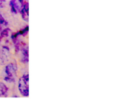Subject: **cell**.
Instances as JSON below:
<instances>
[{"label":"cell","instance_id":"ba28073f","mask_svg":"<svg viewBox=\"0 0 134 109\" xmlns=\"http://www.w3.org/2000/svg\"><path fill=\"white\" fill-rule=\"evenodd\" d=\"M4 2V0H0V7H1V5H2L3 3Z\"/></svg>","mask_w":134,"mask_h":109},{"label":"cell","instance_id":"6da1fadb","mask_svg":"<svg viewBox=\"0 0 134 109\" xmlns=\"http://www.w3.org/2000/svg\"><path fill=\"white\" fill-rule=\"evenodd\" d=\"M18 67L15 63L7 64L4 70L3 80L8 83H14L16 79V72Z\"/></svg>","mask_w":134,"mask_h":109},{"label":"cell","instance_id":"277c9868","mask_svg":"<svg viewBox=\"0 0 134 109\" xmlns=\"http://www.w3.org/2000/svg\"><path fill=\"white\" fill-rule=\"evenodd\" d=\"M24 0H11L10 1V10L14 14H18L20 13L24 5Z\"/></svg>","mask_w":134,"mask_h":109},{"label":"cell","instance_id":"3957f363","mask_svg":"<svg viewBox=\"0 0 134 109\" xmlns=\"http://www.w3.org/2000/svg\"><path fill=\"white\" fill-rule=\"evenodd\" d=\"M16 52L21 54V61L23 64L28 63V47L24 43L18 42L16 44Z\"/></svg>","mask_w":134,"mask_h":109},{"label":"cell","instance_id":"8992f818","mask_svg":"<svg viewBox=\"0 0 134 109\" xmlns=\"http://www.w3.org/2000/svg\"><path fill=\"white\" fill-rule=\"evenodd\" d=\"M9 92V88L3 82H0V97H6Z\"/></svg>","mask_w":134,"mask_h":109},{"label":"cell","instance_id":"7a4b0ae2","mask_svg":"<svg viewBox=\"0 0 134 109\" xmlns=\"http://www.w3.org/2000/svg\"><path fill=\"white\" fill-rule=\"evenodd\" d=\"M18 89L20 94L23 97L29 95V74L26 73L24 74L18 80Z\"/></svg>","mask_w":134,"mask_h":109},{"label":"cell","instance_id":"5b68a950","mask_svg":"<svg viewBox=\"0 0 134 109\" xmlns=\"http://www.w3.org/2000/svg\"><path fill=\"white\" fill-rule=\"evenodd\" d=\"M20 14L22 15V19L26 22H28L29 20V5L28 3L25 2L23 7L20 11Z\"/></svg>","mask_w":134,"mask_h":109},{"label":"cell","instance_id":"52a82bcc","mask_svg":"<svg viewBox=\"0 0 134 109\" xmlns=\"http://www.w3.org/2000/svg\"><path fill=\"white\" fill-rule=\"evenodd\" d=\"M7 22L5 20V19L3 17V16L0 14V27H2L3 28L4 26H7Z\"/></svg>","mask_w":134,"mask_h":109}]
</instances>
